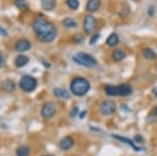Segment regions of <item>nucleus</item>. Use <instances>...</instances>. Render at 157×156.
<instances>
[{"label": "nucleus", "mask_w": 157, "mask_h": 156, "mask_svg": "<svg viewBox=\"0 0 157 156\" xmlns=\"http://www.w3.org/2000/svg\"><path fill=\"white\" fill-rule=\"evenodd\" d=\"M33 29L37 38L42 42L48 43L54 41L57 37V29L52 23L43 18H37L33 22Z\"/></svg>", "instance_id": "1"}, {"label": "nucleus", "mask_w": 157, "mask_h": 156, "mask_svg": "<svg viewBox=\"0 0 157 156\" xmlns=\"http://www.w3.org/2000/svg\"><path fill=\"white\" fill-rule=\"evenodd\" d=\"M70 90L77 97H84L90 90V83L85 78L77 77L70 83Z\"/></svg>", "instance_id": "2"}, {"label": "nucleus", "mask_w": 157, "mask_h": 156, "mask_svg": "<svg viewBox=\"0 0 157 156\" xmlns=\"http://www.w3.org/2000/svg\"><path fill=\"white\" fill-rule=\"evenodd\" d=\"M133 89L129 84H121L118 86L107 85L105 87V92L109 97H128L132 93Z\"/></svg>", "instance_id": "3"}, {"label": "nucleus", "mask_w": 157, "mask_h": 156, "mask_svg": "<svg viewBox=\"0 0 157 156\" xmlns=\"http://www.w3.org/2000/svg\"><path fill=\"white\" fill-rule=\"evenodd\" d=\"M73 61L85 67H93L98 63L97 60L91 55L86 54V52H78V54H77L73 57Z\"/></svg>", "instance_id": "4"}, {"label": "nucleus", "mask_w": 157, "mask_h": 156, "mask_svg": "<svg viewBox=\"0 0 157 156\" xmlns=\"http://www.w3.org/2000/svg\"><path fill=\"white\" fill-rule=\"evenodd\" d=\"M19 85H20V88H21L23 91L32 92L37 88L38 83L35 78L30 77V75H24V77H22L21 80H20Z\"/></svg>", "instance_id": "5"}, {"label": "nucleus", "mask_w": 157, "mask_h": 156, "mask_svg": "<svg viewBox=\"0 0 157 156\" xmlns=\"http://www.w3.org/2000/svg\"><path fill=\"white\" fill-rule=\"evenodd\" d=\"M95 27H97V19L92 15L86 16L84 18V21H83V29H84L85 34L91 35L94 32Z\"/></svg>", "instance_id": "6"}, {"label": "nucleus", "mask_w": 157, "mask_h": 156, "mask_svg": "<svg viewBox=\"0 0 157 156\" xmlns=\"http://www.w3.org/2000/svg\"><path fill=\"white\" fill-rule=\"evenodd\" d=\"M116 110V104L113 101H104L100 105V112L103 115H111Z\"/></svg>", "instance_id": "7"}, {"label": "nucleus", "mask_w": 157, "mask_h": 156, "mask_svg": "<svg viewBox=\"0 0 157 156\" xmlns=\"http://www.w3.org/2000/svg\"><path fill=\"white\" fill-rule=\"evenodd\" d=\"M56 113V107L52 103H46L41 109V114L45 119H49V117L54 116Z\"/></svg>", "instance_id": "8"}, {"label": "nucleus", "mask_w": 157, "mask_h": 156, "mask_svg": "<svg viewBox=\"0 0 157 156\" xmlns=\"http://www.w3.org/2000/svg\"><path fill=\"white\" fill-rule=\"evenodd\" d=\"M30 47H32V44L29 40H25V39H22V40H19L16 44H15V49L19 52H23V51H26L29 50Z\"/></svg>", "instance_id": "9"}, {"label": "nucleus", "mask_w": 157, "mask_h": 156, "mask_svg": "<svg viewBox=\"0 0 157 156\" xmlns=\"http://www.w3.org/2000/svg\"><path fill=\"white\" fill-rule=\"evenodd\" d=\"M73 144H75V140H73V138L70 137V136H66V137L63 138V139H61L59 146H60V148L62 150L67 151V150H69L70 148L72 147Z\"/></svg>", "instance_id": "10"}, {"label": "nucleus", "mask_w": 157, "mask_h": 156, "mask_svg": "<svg viewBox=\"0 0 157 156\" xmlns=\"http://www.w3.org/2000/svg\"><path fill=\"white\" fill-rule=\"evenodd\" d=\"M101 6V0H88L86 4V10L89 13L97 12Z\"/></svg>", "instance_id": "11"}, {"label": "nucleus", "mask_w": 157, "mask_h": 156, "mask_svg": "<svg viewBox=\"0 0 157 156\" xmlns=\"http://www.w3.org/2000/svg\"><path fill=\"white\" fill-rule=\"evenodd\" d=\"M126 52H125V50H123V49H121V48H118V49H115L114 51L112 52V60L113 61H115V62H121V61H123L124 59L126 58Z\"/></svg>", "instance_id": "12"}, {"label": "nucleus", "mask_w": 157, "mask_h": 156, "mask_svg": "<svg viewBox=\"0 0 157 156\" xmlns=\"http://www.w3.org/2000/svg\"><path fill=\"white\" fill-rule=\"evenodd\" d=\"M56 0H41V6L45 11H52L56 7Z\"/></svg>", "instance_id": "13"}, {"label": "nucleus", "mask_w": 157, "mask_h": 156, "mask_svg": "<svg viewBox=\"0 0 157 156\" xmlns=\"http://www.w3.org/2000/svg\"><path fill=\"white\" fill-rule=\"evenodd\" d=\"M118 42H120V38H118V36L115 34V32L111 34L110 36L107 38V40H106V44L110 47L116 46V45L118 44Z\"/></svg>", "instance_id": "14"}, {"label": "nucleus", "mask_w": 157, "mask_h": 156, "mask_svg": "<svg viewBox=\"0 0 157 156\" xmlns=\"http://www.w3.org/2000/svg\"><path fill=\"white\" fill-rule=\"evenodd\" d=\"M143 57L147 60H155L157 58V55L153 49L145 48V49H143Z\"/></svg>", "instance_id": "15"}, {"label": "nucleus", "mask_w": 157, "mask_h": 156, "mask_svg": "<svg viewBox=\"0 0 157 156\" xmlns=\"http://www.w3.org/2000/svg\"><path fill=\"white\" fill-rule=\"evenodd\" d=\"M114 138H116V139L121 140V142H124L125 144H127L130 146L132 149H134L135 151H139L140 150V148L137 147V146L135 145V143H133L132 140H130L129 138H126V137H121V136H118V135H114Z\"/></svg>", "instance_id": "16"}, {"label": "nucleus", "mask_w": 157, "mask_h": 156, "mask_svg": "<svg viewBox=\"0 0 157 156\" xmlns=\"http://www.w3.org/2000/svg\"><path fill=\"white\" fill-rule=\"evenodd\" d=\"M27 63H29V58L26 56H23V55L18 56L16 58V60H15V65H16L17 67H23Z\"/></svg>", "instance_id": "17"}, {"label": "nucleus", "mask_w": 157, "mask_h": 156, "mask_svg": "<svg viewBox=\"0 0 157 156\" xmlns=\"http://www.w3.org/2000/svg\"><path fill=\"white\" fill-rule=\"evenodd\" d=\"M54 93L56 97H60V99H63V100H67L68 97H69V94H68V92L66 90L61 89V88H56V89H54Z\"/></svg>", "instance_id": "18"}, {"label": "nucleus", "mask_w": 157, "mask_h": 156, "mask_svg": "<svg viewBox=\"0 0 157 156\" xmlns=\"http://www.w3.org/2000/svg\"><path fill=\"white\" fill-rule=\"evenodd\" d=\"M63 24H64V26L67 27V29H75V27L78 26L77 21H75V19H72V18L64 19V20H63Z\"/></svg>", "instance_id": "19"}, {"label": "nucleus", "mask_w": 157, "mask_h": 156, "mask_svg": "<svg viewBox=\"0 0 157 156\" xmlns=\"http://www.w3.org/2000/svg\"><path fill=\"white\" fill-rule=\"evenodd\" d=\"M30 152L29 148L26 147V146H21L18 149L16 150V155L17 156H29Z\"/></svg>", "instance_id": "20"}, {"label": "nucleus", "mask_w": 157, "mask_h": 156, "mask_svg": "<svg viewBox=\"0 0 157 156\" xmlns=\"http://www.w3.org/2000/svg\"><path fill=\"white\" fill-rule=\"evenodd\" d=\"M66 6L70 10H77L80 3H78V0H66Z\"/></svg>", "instance_id": "21"}, {"label": "nucleus", "mask_w": 157, "mask_h": 156, "mask_svg": "<svg viewBox=\"0 0 157 156\" xmlns=\"http://www.w3.org/2000/svg\"><path fill=\"white\" fill-rule=\"evenodd\" d=\"M15 4H16V6L20 10H26L27 7H29V3H27L25 0H16Z\"/></svg>", "instance_id": "22"}, {"label": "nucleus", "mask_w": 157, "mask_h": 156, "mask_svg": "<svg viewBox=\"0 0 157 156\" xmlns=\"http://www.w3.org/2000/svg\"><path fill=\"white\" fill-rule=\"evenodd\" d=\"M3 87L4 89L6 90V91H12V90H14L15 88V84L13 81H10V80H7V81H6L3 83Z\"/></svg>", "instance_id": "23"}, {"label": "nucleus", "mask_w": 157, "mask_h": 156, "mask_svg": "<svg viewBox=\"0 0 157 156\" xmlns=\"http://www.w3.org/2000/svg\"><path fill=\"white\" fill-rule=\"evenodd\" d=\"M98 39H100V35H98V34L93 35V36L91 37V39H90V44H92V45H93V44L95 43V42L98 41Z\"/></svg>", "instance_id": "24"}, {"label": "nucleus", "mask_w": 157, "mask_h": 156, "mask_svg": "<svg viewBox=\"0 0 157 156\" xmlns=\"http://www.w3.org/2000/svg\"><path fill=\"white\" fill-rule=\"evenodd\" d=\"M0 35H1V36H6V31L4 29H2L1 26H0Z\"/></svg>", "instance_id": "25"}, {"label": "nucleus", "mask_w": 157, "mask_h": 156, "mask_svg": "<svg viewBox=\"0 0 157 156\" xmlns=\"http://www.w3.org/2000/svg\"><path fill=\"white\" fill-rule=\"evenodd\" d=\"M2 64H3V58H2L1 55H0V67L2 66Z\"/></svg>", "instance_id": "26"}, {"label": "nucleus", "mask_w": 157, "mask_h": 156, "mask_svg": "<svg viewBox=\"0 0 157 156\" xmlns=\"http://www.w3.org/2000/svg\"><path fill=\"white\" fill-rule=\"evenodd\" d=\"M153 91H154V94H155L156 97H157V87L154 88V90H153Z\"/></svg>", "instance_id": "27"}, {"label": "nucleus", "mask_w": 157, "mask_h": 156, "mask_svg": "<svg viewBox=\"0 0 157 156\" xmlns=\"http://www.w3.org/2000/svg\"><path fill=\"white\" fill-rule=\"evenodd\" d=\"M154 113H155V114L157 115V107L155 108V109H154Z\"/></svg>", "instance_id": "28"}, {"label": "nucleus", "mask_w": 157, "mask_h": 156, "mask_svg": "<svg viewBox=\"0 0 157 156\" xmlns=\"http://www.w3.org/2000/svg\"><path fill=\"white\" fill-rule=\"evenodd\" d=\"M43 156H54V155H49V154H47V155H43Z\"/></svg>", "instance_id": "29"}]
</instances>
